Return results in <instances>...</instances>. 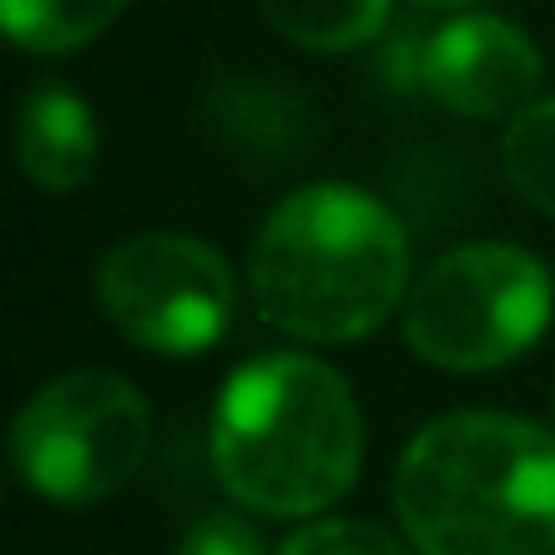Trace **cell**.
Returning a JSON list of instances; mask_svg holds the SVG:
<instances>
[{"label": "cell", "mask_w": 555, "mask_h": 555, "mask_svg": "<svg viewBox=\"0 0 555 555\" xmlns=\"http://www.w3.org/2000/svg\"><path fill=\"white\" fill-rule=\"evenodd\" d=\"M392 512L420 555H555V436L495 409L441 414L403 447Z\"/></svg>", "instance_id": "1"}, {"label": "cell", "mask_w": 555, "mask_h": 555, "mask_svg": "<svg viewBox=\"0 0 555 555\" xmlns=\"http://www.w3.org/2000/svg\"><path fill=\"white\" fill-rule=\"evenodd\" d=\"M245 278L256 317L284 338L354 344L403 306L409 234L371 191L322 180L272 207Z\"/></svg>", "instance_id": "2"}, {"label": "cell", "mask_w": 555, "mask_h": 555, "mask_svg": "<svg viewBox=\"0 0 555 555\" xmlns=\"http://www.w3.org/2000/svg\"><path fill=\"white\" fill-rule=\"evenodd\" d=\"M365 425L349 382L317 354H261L223 382L212 468L261 517H317L349 495Z\"/></svg>", "instance_id": "3"}, {"label": "cell", "mask_w": 555, "mask_h": 555, "mask_svg": "<svg viewBox=\"0 0 555 555\" xmlns=\"http://www.w3.org/2000/svg\"><path fill=\"white\" fill-rule=\"evenodd\" d=\"M555 284L539 256L485 240L457 245L403 300V338L425 365L441 371H495L539 344L550 327Z\"/></svg>", "instance_id": "4"}, {"label": "cell", "mask_w": 555, "mask_h": 555, "mask_svg": "<svg viewBox=\"0 0 555 555\" xmlns=\"http://www.w3.org/2000/svg\"><path fill=\"white\" fill-rule=\"evenodd\" d=\"M147 398L115 371H72L28 398L12 425V463L23 485L61 506L115 495L147 457Z\"/></svg>", "instance_id": "5"}, {"label": "cell", "mask_w": 555, "mask_h": 555, "mask_svg": "<svg viewBox=\"0 0 555 555\" xmlns=\"http://www.w3.org/2000/svg\"><path fill=\"white\" fill-rule=\"evenodd\" d=\"M104 317L153 354H202L229 333L234 278L223 256L191 234H131L99 261Z\"/></svg>", "instance_id": "6"}, {"label": "cell", "mask_w": 555, "mask_h": 555, "mask_svg": "<svg viewBox=\"0 0 555 555\" xmlns=\"http://www.w3.org/2000/svg\"><path fill=\"white\" fill-rule=\"evenodd\" d=\"M425 88L468 120L522 115L528 104H539L544 61L533 39L506 17L463 12L425 44Z\"/></svg>", "instance_id": "7"}, {"label": "cell", "mask_w": 555, "mask_h": 555, "mask_svg": "<svg viewBox=\"0 0 555 555\" xmlns=\"http://www.w3.org/2000/svg\"><path fill=\"white\" fill-rule=\"evenodd\" d=\"M17 153L39 191H77L99 164V120L72 88H34L17 120Z\"/></svg>", "instance_id": "8"}, {"label": "cell", "mask_w": 555, "mask_h": 555, "mask_svg": "<svg viewBox=\"0 0 555 555\" xmlns=\"http://www.w3.org/2000/svg\"><path fill=\"white\" fill-rule=\"evenodd\" d=\"M267 28L311 55H344L387 28L392 0H256Z\"/></svg>", "instance_id": "9"}, {"label": "cell", "mask_w": 555, "mask_h": 555, "mask_svg": "<svg viewBox=\"0 0 555 555\" xmlns=\"http://www.w3.org/2000/svg\"><path fill=\"white\" fill-rule=\"evenodd\" d=\"M131 0H0L7 34L34 55H72L93 44Z\"/></svg>", "instance_id": "10"}, {"label": "cell", "mask_w": 555, "mask_h": 555, "mask_svg": "<svg viewBox=\"0 0 555 555\" xmlns=\"http://www.w3.org/2000/svg\"><path fill=\"white\" fill-rule=\"evenodd\" d=\"M501 164H506V180L522 191V202L555 218V99H539L522 115H512Z\"/></svg>", "instance_id": "11"}, {"label": "cell", "mask_w": 555, "mask_h": 555, "mask_svg": "<svg viewBox=\"0 0 555 555\" xmlns=\"http://www.w3.org/2000/svg\"><path fill=\"white\" fill-rule=\"evenodd\" d=\"M278 555H409V550L376 522L322 517V522H306L300 533H289L278 544Z\"/></svg>", "instance_id": "12"}, {"label": "cell", "mask_w": 555, "mask_h": 555, "mask_svg": "<svg viewBox=\"0 0 555 555\" xmlns=\"http://www.w3.org/2000/svg\"><path fill=\"white\" fill-rule=\"evenodd\" d=\"M175 555H267L261 550V533L245 522V517H202L185 528V539L175 544Z\"/></svg>", "instance_id": "13"}, {"label": "cell", "mask_w": 555, "mask_h": 555, "mask_svg": "<svg viewBox=\"0 0 555 555\" xmlns=\"http://www.w3.org/2000/svg\"><path fill=\"white\" fill-rule=\"evenodd\" d=\"M425 7H441V12H474V7H485V0H425Z\"/></svg>", "instance_id": "14"}]
</instances>
